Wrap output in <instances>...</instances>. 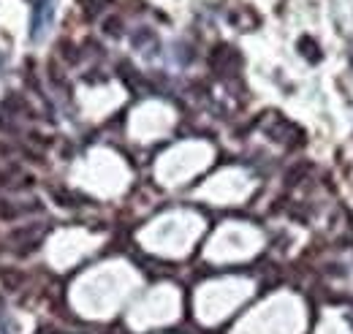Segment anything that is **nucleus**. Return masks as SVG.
Wrapping results in <instances>:
<instances>
[{"instance_id":"obj_1","label":"nucleus","mask_w":353,"mask_h":334,"mask_svg":"<svg viewBox=\"0 0 353 334\" xmlns=\"http://www.w3.org/2000/svg\"><path fill=\"white\" fill-rule=\"evenodd\" d=\"M49 17H52L49 0H36V11H33V39H41V33H44Z\"/></svg>"}]
</instances>
